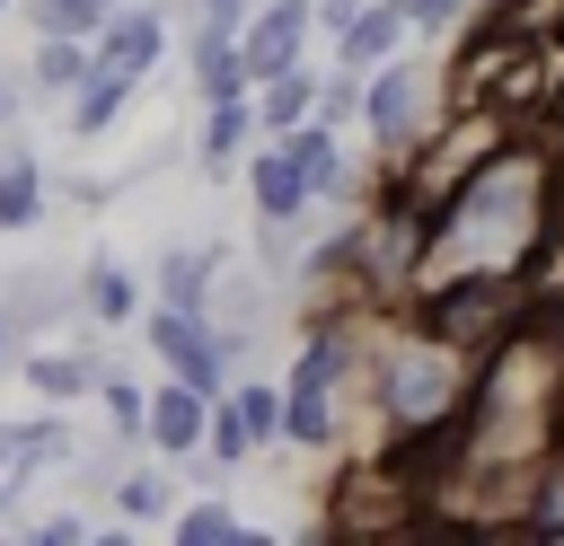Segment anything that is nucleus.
Segmentation results:
<instances>
[{
    "label": "nucleus",
    "instance_id": "nucleus-1",
    "mask_svg": "<svg viewBox=\"0 0 564 546\" xmlns=\"http://www.w3.org/2000/svg\"><path fill=\"white\" fill-rule=\"evenodd\" d=\"M564 247V159L546 141H502L476 167H458L414 229L405 299L449 282H538Z\"/></svg>",
    "mask_w": 564,
    "mask_h": 546
},
{
    "label": "nucleus",
    "instance_id": "nucleus-2",
    "mask_svg": "<svg viewBox=\"0 0 564 546\" xmlns=\"http://www.w3.org/2000/svg\"><path fill=\"white\" fill-rule=\"evenodd\" d=\"M361 379H370V405H379V423H388L397 440H423V432H449V423L467 414L476 352H467L458 335H441V326L414 308V317H397L388 335H370V361H361Z\"/></svg>",
    "mask_w": 564,
    "mask_h": 546
},
{
    "label": "nucleus",
    "instance_id": "nucleus-3",
    "mask_svg": "<svg viewBox=\"0 0 564 546\" xmlns=\"http://www.w3.org/2000/svg\"><path fill=\"white\" fill-rule=\"evenodd\" d=\"M441 106H449V97H441V70H432L414 44L388 53L379 70H361V132L379 141V167H388V176L441 132Z\"/></svg>",
    "mask_w": 564,
    "mask_h": 546
},
{
    "label": "nucleus",
    "instance_id": "nucleus-4",
    "mask_svg": "<svg viewBox=\"0 0 564 546\" xmlns=\"http://www.w3.org/2000/svg\"><path fill=\"white\" fill-rule=\"evenodd\" d=\"M141 343H150V361H167V379H185V387H203V396H220V387L238 379V352H256V343H238L229 326H212L203 308H167V299L141 308Z\"/></svg>",
    "mask_w": 564,
    "mask_h": 546
},
{
    "label": "nucleus",
    "instance_id": "nucleus-5",
    "mask_svg": "<svg viewBox=\"0 0 564 546\" xmlns=\"http://www.w3.org/2000/svg\"><path fill=\"white\" fill-rule=\"evenodd\" d=\"M106 361H115V352H97V343H53V335H35V343L18 352V379H26L44 405H88L97 379H106Z\"/></svg>",
    "mask_w": 564,
    "mask_h": 546
},
{
    "label": "nucleus",
    "instance_id": "nucleus-6",
    "mask_svg": "<svg viewBox=\"0 0 564 546\" xmlns=\"http://www.w3.org/2000/svg\"><path fill=\"white\" fill-rule=\"evenodd\" d=\"M0 308H9V326L35 343V335H53V326L79 317V282H70L62 264H18V273H0Z\"/></svg>",
    "mask_w": 564,
    "mask_h": 546
},
{
    "label": "nucleus",
    "instance_id": "nucleus-7",
    "mask_svg": "<svg viewBox=\"0 0 564 546\" xmlns=\"http://www.w3.org/2000/svg\"><path fill=\"white\" fill-rule=\"evenodd\" d=\"M238 44H247V70H256V79L308 62V44H317V0H256V18H247Z\"/></svg>",
    "mask_w": 564,
    "mask_h": 546
},
{
    "label": "nucleus",
    "instance_id": "nucleus-8",
    "mask_svg": "<svg viewBox=\"0 0 564 546\" xmlns=\"http://www.w3.org/2000/svg\"><path fill=\"white\" fill-rule=\"evenodd\" d=\"M273 308H282V273L273 264H220V282H212V326H229L238 343H264V326H273Z\"/></svg>",
    "mask_w": 564,
    "mask_h": 546
},
{
    "label": "nucleus",
    "instance_id": "nucleus-9",
    "mask_svg": "<svg viewBox=\"0 0 564 546\" xmlns=\"http://www.w3.org/2000/svg\"><path fill=\"white\" fill-rule=\"evenodd\" d=\"M256 132H264V123H256V97L203 106V123H194V141H185V150H194V176H212V185H220V176H238V167H247V150H256Z\"/></svg>",
    "mask_w": 564,
    "mask_h": 546
},
{
    "label": "nucleus",
    "instance_id": "nucleus-10",
    "mask_svg": "<svg viewBox=\"0 0 564 546\" xmlns=\"http://www.w3.org/2000/svg\"><path fill=\"white\" fill-rule=\"evenodd\" d=\"M203 423H212V396H203V387H185V379H159V387H150V414H141V440L176 467V458H194V449H203Z\"/></svg>",
    "mask_w": 564,
    "mask_h": 546
},
{
    "label": "nucleus",
    "instance_id": "nucleus-11",
    "mask_svg": "<svg viewBox=\"0 0 564 546\" xmlns=\"http://www.w3.org/2000/svg\"><path fill=\"white\" fill-rule=\"evenodd\" d=\"M44 194H53L44 159H35V141L9 123V132H0V238L35 229V220H44Z\"/></svg>",
    "mask_w": 564,
    "mask_h": 546
},
{
    "label": "nucleus",
    "instance_id": "nucleus-12",
    "mask_svg": "<svg viewBox=\"0 0 564 546\" xmlns=\"http://www.w3.org/2000/svg\"><path fill=\"white\" fill-rule=\"evenodd\" d=\"M159 53H167V9H150V0H141V9H115L106 35H97V62L123 70V79H150Z\"/></svg>",
    "mask_w": 564,
    "mask_h": 546
},
{
    "label": "nucleus",
    "instance_id": "nucleus-13",
    "mask_svg": "<svg viewBox=\"0 0 564 546\" xmlns=\"http://www.w3.org/2000/svg\"><path fill=\"white\" fill-rule=\"evenodd\" d=\"M185 70H194V106H229V97H256V70H247V44L238 35H185Z\"/></svg>",
    "mask_w": 564,
    "mask_h": 546
},
{
    "label": "nucleus",
    "instance_id": "nucleus-14",
    "mask_svg": "<svg viewBox=\"0 0 564 546\" xmlns=\"http://www.w3.org/2000/svg\"><path fill=\"white\" fill-rule=\"evenodd\" d=\"M220 247H203V238H176V247H159V264H150V299H167V308H212V282H220Z\"/></svg>",
    "mask_w": 564,
    "mask_h": 546
},
{
    "label": "nucleus",
    "instance_id": "nucleus-15",
    "mask_svg": "<svg viewBox=\"0 0 564 546\" xmlns=\"http://www.w3.org/2000/svg\"><path fill=\"white\" fill-rule=\"evenodd\" d=\"M150 308V291H141V273L115 255V247H97L88 264H79V317H97V326H132Z\"/></svg>",
    "mask_w": 564,
    "mask_h": 546
},
{
    "label": "nucleus",
    "instance_id": "nucleus-16",
    "mask_svg": "<svg viewBox=\"0 0 564 546\" xmlns=\"http://www.w3.org/2000/svg\"><path fill=\"white\" fill-rule=\"evenodd\" d=\"M238 176H247V203H256V211H273V220H291V211H317L308 176H300V167L282 159V141H264V132H256V150H247V167H238Z\"/></svg>",
    "mask_w": 564,
    "mask_h": 546
},
{
    "label": "nucleus",
    "instance_id": "nucleus-17",
    "mask_svg": "<svg viewBox=\"0 0 564 546\" xmlns=\"http://www.w3.org/2000/svg\"><path fill=\"white\" fill-rule=\"evenodd\" d=\"M106 502H115V520H132V528H167V511H176V467L150 449V467L141 458H123V476L106 484Z\"/></svg>",
    "mask_w": 564,
    "mask_h": 546
},
{
    "label": "nucleus",
    "instance_id": "nucleus-18",
    "mask_svg": "<svg viewBox=\"0 0 564 546\" xmlns=\"http://www.w3.org/2000/svg\"><path fill=\"white\" fill-rule=\"evenodd\" d=\"M88 70H97V44H88V35H35V70H26V97H35V106H70Z\"/></svg>",
    "mask_w": 564,
    "mask_h": 546
},
{
    "label": "nucleus",
    "instance_id": "nucleus-19",
    "mask_svg": "<svg viewBox=\"0 0 564 546\" xmlns=\"http://www.w3.org/2000/svg\"><path fill=\"white\" fill-rule=\"evenodd\" d=\"M335 440H344V396L282 379V449H335Z\"/></svg>",
    "mask_w": 564,
    "mask_h": 546
},
{
    "label": "nucleus",
    "instance_id": "nucleus-20",
    "mask_svg": "<svg viewBox=\"0 0 564 546\" xmlns=\"http://www.w3.org/2000/svg\"><path fill=\"white\" fill-rule=\"evenodd\" d=\"M414 35H405V18H397V0H361V18L335 35V62L344 70H379L388 53H405Z\"/></svg>",
    "mask_w": 564,
    "mask_h": 546
},
{
    "label": "nucleus",
    "instance_id": "nucleus-21",
    "mask_svg": "<svg viewBox=\"0 0 564 546\" xmlns=\"http://www.w3.org/2000/svg\"><path fill=\"white\" fill-rule=\"evenodd\" d=\"M132 97H141V79H123V70H106V62H97V70L79 79V97L62 106V123H70V141H97V132H115V114H123Z\"/></svg>",
    "mask_w": 564,
    "mask_h": 546
},
{
    "label": "nucleus",
    "instance_id": "nucleus-22",
    "mask_svg": "<svg viewBox=\"0 0 564 546\" xmlns=\"http://www.w3.org/2000/svg\"><path fill=\"white\" fill-rule=\"evenodd\" d=\"M167 537H176V546H264L273 528H256V520H238L229 502H212V493H203V502L167 511Z\"/></svg>",
    "mask_w": 564,
    "mask_h": 546
},
{
    "label": "nucleus",
    "instance_id": "nucleus-23",
    "mask_svg": "<svg viewBox=\"0 0 564 546\" xmlns=\"http://www.w3.org/2000/svg\"><path fill=\"white\" fill-rule=\"evenodd\" d=\"M317 114V62H291V70H273V79H256V123L264 132H291V123H308Z\"/></svg>",
    "mask_w": 564,
    "mask_h": 546
},
{
    "label": "nucleus",
    "instance_id": "nucleus-24",
    "mask_svg": "<svg viewBox=\"0 0 564 546\" xmlns=\"http://www.w3.org/2000/svg\"><path fill=\"white\" fill-rule=\"evenodd\" d=\"M18 9H26V26H35V35H88V44H97V35H106V18H115L123 0H18Z\"/></svg>",
    "mask_w": 564,
    "mask_h": 546
},
{
    "label": "nucleus",
    "instance_id": "nucleus-25",
    "mask_svg": "<svg viewBox=\"0 0 564 546\" xmlns=\"http://www.w3.org/2000/svg\"><path fill=\"white\" fill-rule=\"evenodd\" d=\"M203 458H212V476H229V467H247V458H256V432H247V414L229 405V387L212 396V423H203Z\"/></svg>",
    "mask_w": 564,
    "mask_h": 546
},
{
    "label": "nucleus",
    "instance_id": "nucleus-26",
    "mask_svg": "<svg viewBox=\"0 0 564 546\" xmlns=\"http://www.w3.org/2000/svg\"><path fill=\"white\" fill-rule=\"evenodd\" d=\"M229 405L247 414L256 449H282V387H273V379H229Z\"/></svg>",
    "mask_w": 564,
    "mask_h": 546
},
{
    "label": "nucleus",
    "instance_id": "nucleus-27",
    "mask_svg": "<svg viewBox=\"0 0 564 546\" xmlns=\"http://www.w3.org/2000/svg\"><path fill=\"white\" fill-rule=\"evenodd\" d=\"M97 405H106V432L141 449V414H150V396H141V387H132V379H123L115 361H106V379H97Z\"/></svg>",
    "mask_w": 564,
    "mask_h": 546
},
{
    "label": "nucleus",
    "instance_id": "nucleus-28",
    "mask_svg": "<svg viewBox=\"0 0 564 546\" xmlns=\"http://www.w3.org/2000/svg\"><path fill=\"white\" fill-rule=\"evenodd\" d=\"M397 18H405L414 44H449L467 26V0H397Z\"/></svg>",
    "mask_w": 564,
    "mask_h": 546
},
{
    "label": "nucleus",
    "instance_id": "nucleus-29",
    "mask_svg": "<svg viewBox=\"0 0 564 546\" xmlns=\"http://www.w3.org/2000/svg\"><path fill=\"white\" fill-rule=\"evenodd\" d=\"M317 123H335V132L361 123V70H344V62L317 70Z\"/></svg>",
    "mask_w": 564,
    "mask_h": 546
},
{
    "label": "nucleus",
    "instance_id": "nucleus-30",
    "mask_svg": "<svg viewBox=\"0 0 564 546\" xmlns=\"http://www.w3.org/2000/svg\"><path fill=\"white\" fill-rule=\"evenodd\" d=\"M26 537L35 546H88V520L79 511H44V520H26Z\"/></svg>",
    "mask_w": 564,
    "mask_h": 546
},
{
    "label": "nucleus",
    "instance_id": "nucleus-31",
    "mask_svg": "<svg viewBox=\"0 0 564 546\" xmlns=\"http://www.w3.org/2000/svg\"><path fill=\"white\" fill-rule=\"evenodd\" d=\"M361 18V0H317V35H344Z\"/></svg>",
    "mask_w": 564,
    "mask_h": 546
},
{
    "label": "nucleus",
    "instance_id": "nucleus-32",
    "mask_svg": "<svg viewBox=\"0 0 564 546\" xmlns=\"http://www.w3.org/2000/svg\"><path fill=\"white\" fill-rule=\"evenodd\" d=\"M18 114H26V88H9V70H0V132H9Z\"/></svg>",
    "mask_w": 564,
    "mask_h": 546
},
{
    "label": "nucleus",
    "instance_id": "nucleus-33",
    "mask_svg": "<svg viewBox=\"0 0 564 546\" xmlns=\"http://www.w3.org/2000/svg\"><path fill=\"white\" fill-rule=\"evenodd\" d=\"M18 352H26V335L9 326V308H0V370H18Z\"/></svg>",
    "mask_w": 564,
    "mask_h": 546
},
{
    "label": "nucleus",
    "instance_id": "nucleus-34",
    "mask_svg": "<svg viewBox=\"0 0 564 546\" xmlns=\"http://www.w3.org/2000/svg\"><path fill=\"white\" fill-rule=\"evenodd\" d=\"M26 493V476H0V528H9V502Z\"/></svg>",
    "mask_w": 564,
    "mask_h": 546
},
{
    "label": "nucleus",
    "instance_id": "nucleus-35",
    "mask_svg": "<svg viewBox=\"0 0 564 546\" xmlns=\"http://www.w3.org/2000/svg\"><path fill=\"white\" fill-rule=\"evenodd\" d=\"M0 18H18V0H0Z\"/></svg>",
    "mask_w": 564,
    "mask_h": 546
}]
</instances>
